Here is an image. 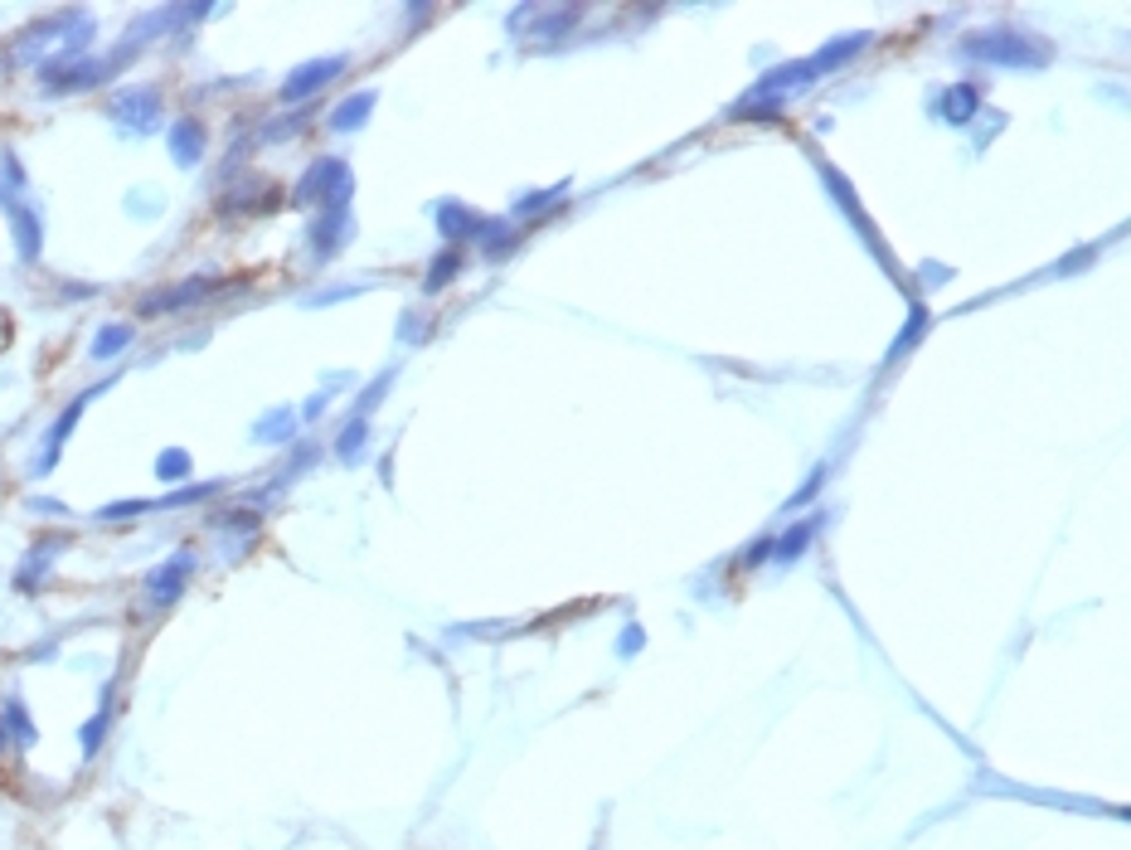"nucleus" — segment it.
<instances>
[{"mask_svg": "<svg viewBox=\"0 0 1131 850\" xmlns=\"http://www.w3.org/2000/svg\"><path fill=\"white\" fill-rule=\"evenodd\" d=\"M966 55H971V59H986V63H1010V69H1040V63H1049V49H1044V45H1030L1024 34H986V39H971Z\"/></svg>", "mask_w": 1131, "mask_h": 850, "instance_id": "nucleus-1", "label": "nucleus"}, {"mask_svg": "<svg viewBox=\"0 0 1131 850\" xmlns=\"http://www.w3.org/2000/svg\"><path fill=\"white\" fill-rule=\"evenodd\" d=\"M117 59H59V63H44L39 69V83L49 92H78V88H92L108 78Z\"/></svg>", "mask_w": 1131, "mask_h": 850, "instance_id": "nucleus-2", "label": "nucleus"}, {"mask_svg": "<svg viewBox=\"0 0 1131 850\" xmlns=\"http://www.w3.org/2000/svg\"><path fill=\"white\" fill-rule=\"evenodd\" d=\"M112 117L127 131H156L161 127V92L156 88H127L112 98Z\"/></svg>", "mask_w": 1131, "mask_h": 850, "instance_id": "nucleus-3", "label": "nucleus"}, {"mask_svg": "<svg viewBox=\"0 0 1131 850\" xmlns=\"http://www.w3.org/2000/svg\"><path fill=\"white\" fill-rule=\"evenodd\" d=\"M190 574H195V560H190V554H176V560L161 564L151 579H146V597H151L156 607H170L180 597V589H185V579H190Z\"/></svg>", "mask_w": 1131, "mask_h": 850, "instance_id": "nucleus-4", "label": "nucleus"}, {"mask_svg": "<svg viewBox=\"0 0 1131 850\" xmlns=\"http://www.w3.org/2000/svg\"><path fill=\"white\" fill-rule=\"evenodd\" d=\"M340 69H345V59H316V63H301V69H297V73H291L287 83H282V98H287V102H301V98H311V92H316V88H326V83H330V78H336Z\"/></svg>", "mask_w": 1131, "mask_h": 850, "instance_id": "nucleus-5", "label": "nucleus"}, {"mask_svg": "<svg viewBox=\"0 0 1131 850\" xmlns=\"http://www.w3.org/2000/svg\"><path fill=\"white\" fill-rule=\"evenodd\" d=\"M209 291V277H190V283H180V287H170V291H151V297L141 302V312L146 316H161V312H180V307H190V302H199Z\"/></svg>", "mask_w": 1131, "mask_h": 850, "instance_id": "nucleus-6", "label": "nucleus"}, {"mask_svg": "<svg viewBox=\"0 0 1131 850\" xmlns=\"http://www.w3.org/2000/svg\"><path fill=\"white\" fill-rule=\"evenodd\" d=\"M170 151H176L180 166H195L199 156H205V127H199L195 117H180V122L170 127Z\"/></svg>", "mask_w": 1131, "mask_h": 850, "instance_id": "nucleus-7", "label": "nucleus"}, {"mask_svg": "<svg viewBox=\"0 0 1131 850\" xmlns=\"http://www.w3.org/2000/svg\"><path fill=\"white\" fill-rule=\"evenodd\" d=\"M10 224H16V248L24 263L39 258V244H44V229H39V215L24 205H10Z\"/></svg>", "mask_w": 1131, "mask_h": 850, "instance_id": "nucleus-8", "label": "nucleus"}, {"mask_svg": "<svg viewBox=\"0 0 1131 850\" xmlns=\"http://www.w3.org/2000/svg\"><path fill=\"white\" fill-rule=\"evenodd\" d=\"M369 108H375V92H355V98H345L340 108H336V117H330V127H336V131H350V127L365 122Z\"/></svg>", "mask_w": 1131, "mask_h": 850, "instance_id": "nucleus-9", "label": "nucleus"}, {"mask_svg": "<svg viewBox=\"0 0 1131 850\" xmlns=\"http://www.w3.org/2000/svg\"><path fill=\"white\" fill-rule=\"evenodd\" d=\"M127 340H131V326H102L98 340H92V355H98V360H112L117 350H127Z\"/></svg>", "mask_w": 1131, "mask_h": 850, "instance_id": "nucleus-10", "label": "nucleus"}, {"mask_svg": "<svg viewBox=\"0 0 1131 850\" xmlns=\"http://www.w3.org/2000/svg\"><path fill=\"white\" fill-rule=\"evenodd\" d=\"M0 724H6V734L16 729V739H20V743H34V724H30V714H24L20 700H10L6 714H0Z\"/></svg>", "mask_w": 1131, "mask_h": 850, "instance_id": "nucleus-11", "label": "nucleus"}, {"mask_svg": "<svg viewBox=\"0 0 1131 850\" xmlns=\"http://www.w3.org/2000/svg\"><path fill=\"white\" fill-rule=\"evenodd\" d=\"M291 428H297V423H291V414H287V408H277V414L262 418L258 443H282V437H291Z\"/></svg>", "mask_w": 1131, "mask_h": 850, "instance_id": "nucleus-12", "label": "nucleus"}, {"mask_svg": "<svg viewBox=\"0 0 1131 850\" xmlns=\"http://www.w3.org/2000/svg\"><path fill=\"white\" fill-rule=\"evenodd\" d=\"M156 472H161L166 482H180V476H190V457H185L180 447H170V453H161V462H156Z\"/></svg>", "mask_w": 1131, "mask_h": 850, "instance_id": "nucleus-13", "label": "nucleus"}, {"mask_svg": "<svg viewBox=\"0 0 1131 850\" xmlns=\"http://www.w3.org/2000/svg\"><path fill=\"white\" fill-rule=\"evenodd\" d=\"M942 108H952L948 112L952 122H966L971 108H976V92H971V88H952V102H942Z\"/></svg>", "mask_w": 1131, "mask_h": 850, "instance_id": "nucleus-14", "label": "nucleus"}, {"mask_svg": "<svg viewBox=\"0 0 1131 850\" xmlns=\"http://www.w3.org/2000/svg\"><path fill=\"white\" fill-rule=\"evenodd\" d=\"M102 734H108V710H102L98 720H88V724H83V753H88V759H92V753H98Z\"/></svg>", "mask_w": 1131, "mask_h": 850, "instance_id": "nucleus-15", "label": "nucleus"}, {"mask_svg": "<svg viewBox=\"0 0 1131 850\" xmlns=\"http://www.w3.org/2000/svg\"><path fill=\"white\" fill-rule=\"evenodd\" d=\"M359 443H365V423H350V428L340 433L336 453H340V457H355V453H359Z\"/></svg>", "mask_w": 1131, "mask_h": 850, "instance_id": "nucleus-16", "label": "nucleus"}, {"mask_svg": "<svg viewBox=\"0 0 1131 850\" xmlns=\"http://www.w3.org/2000/svg\"><path fill=\"white\" fill-rule=\"evenodd\" d=\"M811 530H816V521H811V525H802V530H792V535L782 540V554H802V544H806V535H811Z\"/></svg>", "mask_w": 1131, "mask_h": 850, "instance_id": "nucleus-17", "label": "nucleus"}]
</instances>
